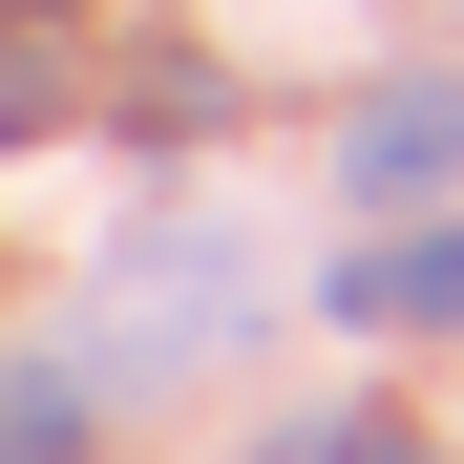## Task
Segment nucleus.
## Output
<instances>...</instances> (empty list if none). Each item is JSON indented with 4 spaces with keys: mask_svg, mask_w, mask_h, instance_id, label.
<instances>
[{
    "mask_svg": "<svg viewBox=\"0 0 464 464\" xmlns=\"http://www.w3.org/2000/svg\"><path fill=\"white\" fill-rule=\"evenodd\" d=\"M232 338H254V232H211V211L106 232V275H85V359L169 380V359H232Z\"/></svg>",
    "mask_w": 464,
    "mask_h": 464,
    "instance_id": "f257e3e1",
    "label": "nucleus"
},
{
    "mask_svg": "<svg viewBox=\"0 0 464 464\" xmlns=\"http://www.w3.org/2000/svg\"><path fill=\"white\" fill-rule=\"evenodd\" d=\"M0 464H85V401L63 380H0Z\"/></svg>",
    "mask_w": 464,
    "mask_h": 464,
    "instance_id": "20e7f679",
    "label": "nucleus"
},
{
    "mask_svg": "<svg viewBox=\"0 0 464 464\" xmlns=\"http://www.w3.org/2000/svg\"><path fill=\"white\" fill-rule=\"evenodd\" d=\"M338 169H359V190H443V169H464V85H380Z\"/></svg>",
    "mask_w": 464,
    "mask_h": 464,
    "instance_id": "f03ea898",
    "label": "nucleus"
},
{
    "mask_svg": "<svg viewBox=\"0 0 464 464\" xmlns=\"http://www.w3.org/2000/svg\"><path fill=\"white\" fill-rule=\"evenodd\" d=\"M338 295H359L380 338H401V317H464V232H380V254H359Z\"/></svg>",
    "mask_w": 464,
    "mask_h": 464,
    "instance_id": "7ed1b4c3",
    "label": "nucleus"
},
{
    "mask_svg": "<svg viewBox=\"0 0 464 464\" xmlns=\"http://www.w3.org/2000/svg\"><path fill=\"white\" fill-rule=\"evenodd\" d=\"M275 464H443V443H422V422H295Z\"/></svg>",
    "mask_w": 464,
    "mask_h": 464,
    "instance_id": "39448f33",
    "label": "nucleus"
}]
</instances>
